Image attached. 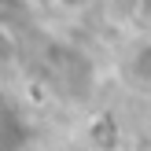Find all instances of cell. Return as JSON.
I'll return each mask as SVG.
<instances>
[{"label": "cell", "mask_w": 151, "mask_h": 151, "mask_svg": "<svg viewBox=\"0 0 151 151\" xmlns=\"http://www.w3.org/2000/svg\"><path fill=\"white\" fill-rule=\"evenodd\" d=\"M125 78L140 88H151V41H144L129 59H125Z\"/></svg>", "instance_id": "6da1fadb"}]
</instances>
